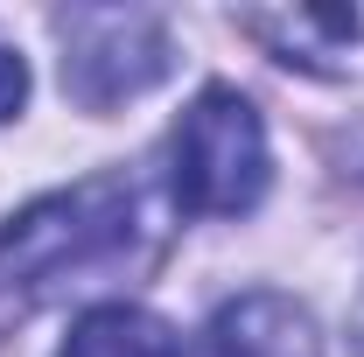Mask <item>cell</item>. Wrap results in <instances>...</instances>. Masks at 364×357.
I'll list each match as a JSON object with an SVG mask.
<instances>
[{
	"label": "cell",
	"instance_id": "6da1fadb",
	"mask_svg": "<svg viewBox=\"0 0 364 357\" xmlns=\"http://www.w3.org/2000/svg\"><path fill=\"white\" fill-rule=\"evenodd\" d=\"M140 189L127 176H85L0 224V280L28 294L91 287L140 260Z\"/></svg>",
	"mask_w": 364,
	"mask_h": 357
},
{
	"label": "cell",
	"instance_id": "7a4b0ae2",
	"mask_svg": "<svg viewBox=\"0 0 364 357\" xmlns=\"http://www.w3.org/2000/svg\"><path fill=\"white\" fill-rule=\"evenodd\" d=\"M267 176H273V154L252 98H238L231 85L196 91V105L176 119V140H168L176 203L196 218H245L267 196Z\"/></svg>",
	"mask_w": 364,
	"mask_h": 357
},
{
	"label": "cell",
	"instance_id": "3957f363",
	"mask_svg": "<svg viewBox=\"0 0 364 357\" xmlns=\"http://www.w3.org/2000/svg\"><path fill=\"white\" fill-rule=\"evenodd\" d=\"M168 28L154 14H112V7H77L63 14V91L105 112L119 98L147 91L168 70Z\"/></svg>",
	"mask_w": 364,
	"mask_h": 357
},
{
	"label": "cell",
	"instance_id": "277c9868",
	"mask_svg": "<svg viewBox=\"0 0 364 357\" xmlns=\"http://www.w3.org/2000/svg\"><path fill=\"white\" fill-rule=\"evenodd\" d=\"M196 357H322V336L309 322V309H294L273 287H252V294H238L210 315Z\"/></svg>",
	"mask_w": 364,
	"mask_h": 357
},
{
	"label": "cell",
	"instance_id": "5b68a950",
	"mask_svg": "<svg viewBox=\"0 0 364 357\" xmlns=\"http://www.w3.org/2000/svg\"><path fill=\"white\" fill-rule=\"evenodd\" d=\"M245 36L280 56V63H301V70H336L350 49H358L364 21L350 7H294V14H238Z\"/></svg>",
	"mask_w": 364,
	"mask_h": 357
},
{
	"label": "cell",
	"instance_id": "8992f818",
	"mask_svg": "<svg viewBox=\"0 0 364 357\" xmlns=\"http://www.w3.org/2000/svg\"><path fill=\"white\" fill-rule=\"evenodd\" d=\"M56 357H182V343L161 315L134 309V302H105V309L77 315V329L63 336Z\"/></svg>",
	"mask_w": 364,
	"mask_h": 357
},
{
	"label": "cell",
	"instance_id": "52a82bcc",
	"mask_svg": "<svg viewBox=\"0 0 364 357\" xmlns=\"http://www.w3.org/2000/svg\"><path fill=\"white\" fill-rule=\"evenodd\" d=\"M21 98H28V63L0 43V119H14V112H21Z\"/></svg>",
	"mask_w": 364,
	"mask_h": 357
},
{
	"label": "cell",
	"instance_id": "ba28073f",
	"mask_svg": "<svg viewBox=\"0 0 364 357\" xmlns=\"http://www.w3.org/2000/svg\"><path fill=\"white\" fill-rule=\"evenodd\" d=\"M350 343H358V357H364V294H358V309H350Z\"/></svg>",
	"mask_w": 364,
	"mask_h": 357
}]
</instances>
